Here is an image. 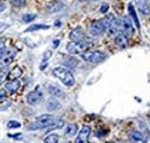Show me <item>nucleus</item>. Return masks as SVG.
Here are the masks:
<instances>
[{"mask_svg":"<svg viewBox=\"0 0 150 143\" xmlns=\"http://www.w3.org/2000/svg\"><path fill=\"white\" fill-rule=\"evenodd\" d=\"M52 74L54 77H57L65 86H73L74 83H76V79H74V76L71 74V71H69L65 67H62V66H58V67H54Z\"/></svg>","mask_w":150,"mask_h":143,"instance_id":"1","label":"nucleus"},{"mask_svg":"<svg viewBox=\"0 0 150 143\" xmlns=\"http://www.w3.org/2000/svg\"><path fill=\"white\" fill-rule=\"evenodd\" d=\"M56 124V118L52 115H43L37 118V121L28 127L30 130H38V129H46L52 128Z\"/></svg>","mask_w":150,"mask_h":143,"instance_id":"2","label":"nucleus"},{"mask_svg":"<svg viewBox=\"0 0 150 143\" xmlns=\"http://www.w3.org/2000/svg\"><path fill=\"white\" fill-rule=\"evenodd\" d=\"M89 49V43L84 39L82 42H70L66 45V50L71 55H82Z\"/></svg>","mask_w":150,"mask_h":143,"instance_id":"3","label":"nucleus"},{"mask_svg":"<svg viewBox=\"0 0 150 143\" xmlns=\"http://www.w3.org/2000/svg\"><path fill=\"white\" fill-rule=\"evenodd\" d=\"M81 56L82 59L88 63H100L106 58V55L100 51H86Z\"/></svg>","mask_w":150,"mask_h":143,"instance_id":"4","label":"nucleus"},{"mask_svg":"<svg viewBox=\"0 0 150 143\" xmlns=\"http://www.w3.org/2000/svg\"><path fill=\"white\" fill-rule=\"evenodd\" d=\"M26 99H27V103H28V104H31V105H35V104H38V103L43 99L42 88L38 85V86H37L33 91H31V92L27 95Z\"/></svg>","mask_w":150,"mask_h":143,"instance_id":"5","label":"nucleus"},{"mask_svg":"<svg viewBox=\"0 0 150 143\" xmlns=\"http://www.w3.org/2000/svg\"><path fill=\"white\" fill-rule=\"evenodd\" d=\"M122 32L127 35V37H132L135 33V27L134 23L130 19V17H124L122 19Z\"/></svg>","mask_w":150,"mask_h":143,"instance_id":"6","label":"nucleus"},{"mask_svg":"<svg viewBox=\"0 0 150 143\" xmlns=\"http://www.w3.org/2000/svg\"><path fill=\"white\" fill-rule=\"evenodd\" d=\"M90 34L93 35V37H98V35H102L105 32L104 25L102 23V20H95L91 23L90 25Z\"/></svg>","mask_w":150,"mask_h":143,"instance_id":"7","label":"nucleus"},{"mask_svg":"<svg viewBox=\"0 0 150 143\" xmlns=\"http://www.w3.org/2000/svg\"><path fill=\"white\" fill-rule=\"evenodd\" d=\"M90 134H91V128L89 125H84L78 132V136L76 141H74V143H89Z\"/></svg>","mask_w":150,"mask_h":143,"instance_id":"8","label":"nucleus"},{"mask_svg":"<svg viewBox=\"0 0 150 143\" xmlns=\"http://www.w3.org/2000/svg\"><path fill=\"white\" fill-rule=\"evenodd\" d=\"M135 4L137 10L143 14V16H149L150 14V4L148 0H135Z\"/></svg>","mask_w":150,"mask_h":143,"instance_id":"9","label":"nucleus"},{"mask_svg":"<svg viewBox=\"0 0 150 143\" xmlns=\"http://www.w3.org/2000/svg\"><path fill=\"white\" fill-rule=\"evenodd\" d=\"M84 38H85V33L82 27H76L70 33L71 42H82V40H84Z\"/></svg>","mask_w":150,"mask_h":143,"instance_id":"10","label":"nucleus"},{"mask_svg":"<svg viewBox=\"0 0 150 143\" xmlns=\"http://www.w3.org/2000/svg\"><path fill=\"white\" fill-rule=\"evenodd\" d=\"M115 43L120 49H125L128 46V37L121 31L115 35Z\"/></svg>","mask_w":150,"mask_h":143,"instance_id":"11","label":"nucleus"},{"mask_svg":"<svg viewBox=\"0 0 150 143\" xmlns=\"http://www.w3.org/2000/svg\"><path fill=\"white\" fill-rule=\"evenodd\" d=\"M63 7H64V4L60 1V0H53V1H51L47 5V11L50 13H56V12H59Z\"/></svg>","mask_w":150,"mask_h":143,"instance_id":"12","label":"nucleus"},{"mask_svg":"<svg viewBox=\"0 0 150 143\" xmlns=\"http://www.w3.org/2000/svg\"><path fill=\"white\" fill-rule=\"evenodd\" d=\"M129 139L130 143H145V138L139 131H131L129 134Z\"/></svg>","mask_w":150,"mask_h":143,"instance_id":"13","label":"nucleus"},{"mask_svg":"<svg viewBox=\"0 0 150 143\" xmlns=\"http://www.w3.org/2000/svg\"><path fill=\"white\" fill-rule=\"evenodd\" d=\"M20 88V82L18 79H11L6 83V90L10 92V93H14L19 90Z\"/></svg>","mask_w":150,"mask_h":143,"instance_id":"14","label":"nucleus"},{"mask_svg":"<svg viewBox=\"0 0 150 143\" xmlns=\"http://www.w3.org/2000/svg\"><path fill=\"white\" fill-rule=\"evenodd\" d=\"M12 62H13V53L12 52H7V50H6L5 55L1 58H0V66H1V67H6Z\"/></svg>","mask_w":150,"mask_h":143,"instance_id":"15","label":"nucleus"},{"mask_svg":"<svg viewBox=\"0 0 150 143\" xmlns=\"http://www.w3.org/2000/svg\"><path fill=\"white\" fill-rule=\"evenodd\" d=\"M128 8H129V16H130V18L132 19V23L135 24L136 28H139V27H141V25H139V20H138V17H137V13H136V11H135L134 5L130 3V4L128 5Z\"/></svg>","mask_w":150,"mask_h":143,"instance_id":"16","label":"nucleus"},{"mask_svg":"<svg viewBox=\"0 0 150 143\" xmlns=\"http://www.w3.org/2000/svg\"><path fill=\"white\" fill-rule=\"evenodd\" d=\"M77 130H78V128L76 124H67L65 128V135L69 137H72L77 134Z\"/></svg>","mask_w":150,"mask_h":143,"instance_id":"17","label":"nucleus"},{"mask_svg":"<svg viewBox=\"0 0 150 143\" xmlns=\"http://www.w3.org/2000/svg\"><path fill=\"white\" fill-rule=\"evenodd\" d=\"M59 108V102L56 98H50L47 102V110L49 111H54Z\"/></svg>","mask_w":150,"mask_h":143,"instance_id":"18","label":"nucleus"},{"mask_svg":"<svg viewBox=\"0 0 150 143\" xmlns=\"http://www.w3.org/2000/svg\"><path fill=\"white\" fill-rule=\"evenodd\" d=\"M49 92L52 95V96H56V97H59V96H63V90L57 86V85H50L49 86Z\"/></svg>","mask_w":150,"mask_h":143,"instance_id":"19","label":"nucleus"},{"mask_svg":"<svg viewBox=\"0 0 150 143\" xmlns=\"http://www.w3.org/2000/svg\"><path fill=\"white\" fill-rule=\"evenodd\" d=\"M21 74H23V70L19 67V66H16L12 71H11V72H10V78L11 79H18L20 76H21Z\"/></svg>","mask_w":150,"mask_h":143,"instance_id":"20","label":"nucleus"},{"mask_svg":"<svg viewBox=\"0 0 150 143\" xmlns=\"http://www.w3.org/2000/svg\"><path fill=\"white\" fill-rule=\"evenodd\" d=\"M64 65L69 67H76L78 65V60L73 57H66V59L64 60Z\"/></svg>","mask_w":150,"mask_h":143,"instance_id":"21","label":"nucleus"},{"mask_svg":"<svg viewBox=\"0 0 150 143\" xmlns=\"http://www.w3.org/2000/svg\"><path fill=\"white\" fill-rule=\"evenodd\" d=\"M59 136L57 134H50L44 138V143H58Z\"/></svg>","mask_w":150,"mask_h":143,"instance_id":"22","label":"nucleus"},{"mask_svg":"<svg viewBox=\"0 0 150 143\" xmlns=\"http://www.w3.org/2000/svg\"><path fill=\"white\" fill-rule=\"evenodd\" d=\"M50 26L49 25H42V24H35V25H32L30 26L26 32H32V31H38V30H47Z\"/></svg>","mask_w":150,"mask_h":143,"instance_id":"23","label":"nucleus"},{"mask_svg":"<svg viewBox=\"0 0 150 143\" xmlns=\"http://www.w3.org/2000/svg\"><path fill=\"white\" fill-rule=\"evenodd\" d=\"M35 18H37V14H34V13H26V14L23 16V21L24 23H31Z\"/></svg>","mask_w":150,"mask_h":143,"instance_id":"24","label":"nucleus"},{"mask_svg":"<svg viewBox=\"0 0 150 143\" xmlns=\"http://www.w3.org/2000/svg\"><path fill=\"white\" fill-rule=\"evenodd\" d=\"M6 52V44L4 39H0V58H1Z\"/></svg>","mask_w":150,"mask_h":143,"instance_id":"25","label":"nucleus"},{"mask_svg":"<svg viewBox=\"0 0 150 143\" xmlns=\"http://www.w3.org/2000/svg\"><path fill=\"white\" fill-rule=\"evenodd\" d=\"M7 127H8L10 129H14V128H20L21 124H20L18 121H10V122L7 123Z\"/></svg>","mask_w":150,"mask_h":143,"instance_id":"26","label":"nucleus"},{"mask_svg":"<svg viewBox=\"0 0 150 143\" xmlns=\"http://www.w3.org/2000/svg\"><path fill=\"white\" fill-rule=\"evenodd\" d=\"M10 1H11V4H12L13 6L20 7V6H23V5L26 3V0H10Z\"/></svg>","mask_w":150,"mask_h":143,"instance_id":"27","label":"nucleus"},{"mask_svg":"<svg viewBox=\"0 0 150 143\" xmlns=\"http://www.w3.org/2000/svg\"><path fill=\"white\" fill-rule=\"evenodd\" d=\"M6 77H7V72L5 70H0V85H1L5 81H6Z\"/></svg>","mask_w":150,"mask_h":143,"instance_id":"28","label":"nucleus"},{"mask_svg":"<svg viewBox=\"0 0 150 143\" xmlns=\"http://www.w3.org/2000/svg\"><path fill=\"white\" fill-rule=\"evenodd\" d=\"M6 97H7L6 91H5V90H0V103L5 102V101H6Z\"/></svg>","mask_w":150,"mask_h":143,"instance_id":"29","label":"nucleus"},{"mask_svg":"<svg viewBox=\"0 0 150 143\" xmlns=\"http://www.w3.org/2000/svg\"><path fill=\"white\" fill-rule=\"evenodd\" d=\"M10 25L8 24H5V23H0V33H3L6 28H8Z\"/></svg>","mask_w":150,"mask_h":143,"instance_id":"30","label":"nucleus"},{"mask_svg":"<svg viewBox=\"0 0 150 143\" xmlns=\"http://www.w3.org/2000/svg\"><path fill=\"white\" fill-rule=\"evenodd\" d=\"M106 135V131L105 130H97L96 131V136L97 137H103V136H105Z\"/></svg>","mask_w":150,"mask_h":143,"instance_id":"31","label":"nucleus"},{"mask_svg":"<svg viewBox=\"0 0 150 143\" xmlns=\"http://www.w3.org/2000/svg\"><path fill=\"white\" fill-rule=\"evenodd\" d=\"M109 10V5H106V4H104V5H102L100 6V12L102 13H106V11Z\"/></svg>","mask_w":150,"mask_h":143,"instance_id":"32","label":"nucleus"},{"mask_svg":"<svg viewBox=\"0 0 150 143\" xmlns=\"http://www.w3.org/2000/svg\"><path fill=\"white\" fill-rule=\"evenodd\" d=\"M106 143H115V142H106Z\"/></svg>","mask_w":150,"mask_h":143,"instance_id":"33","label":"nucleus"},{"mask_svg":"<svg viewBox=\"0 0 150 143\" xmlns=\"http://www.w3.org/2000/svg\"><path fill=\"white\" fill-rule=\"evenodd\" d=\"M0 1H1V0H0Z\"/></svg>","mask_w":150,"mask_h":143,"instance_id":"34","label":"nucleus"},{"mask_svg":"<svg viewBox=\"0 0 150 143\" xmlns=\"http://www.w3.org/2000/svg\"><path fill=\"white\" fill-rule=\"evenodd\" d=\"M0 143H1V142H0Z\"/></svg>","mask_w":150,"mask_h":143,"instance_id":"35","label":"nucleus"}]
</instances>
